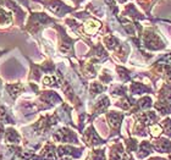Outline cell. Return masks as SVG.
Returning a JSON list of instances; mask_svg holds the SVG:
<instances>
[{"mask_svg": "<svg viewBox=\"0 0 171 160\" xmlns=\"http://www.w3.org/2000/svg\"><path fill=\"white\" fill-rule=\"evenodd\" d=\"M99 28V23L96 22V21H89L86 25V29H87V32H94L96 29Z\"/></svg>", "mask_w": 171, "mask_h": 160, "instance_id": "obj_1", "label": "cell"}, {"mask_svg": "<svg viewBox=\"0 0 171 160\" xmlns=\"http://www.w3.org/2000/svg\"><path fill=\"white\" fill-rule=\"evenodd\" d=\"M152 131H153V133H154V134H159V133H160V127H159V126H154V127L152 128Z\"/></svg>", "mask_w": 171, "mask_h": 160, "instance_id": "obj_2", "label": "cell"}]
</instances>
